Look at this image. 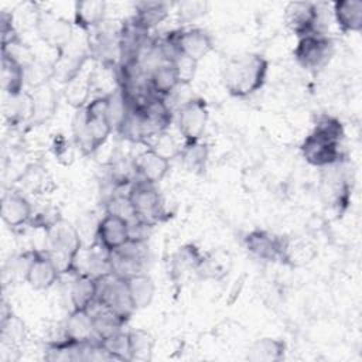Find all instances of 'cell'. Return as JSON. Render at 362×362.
I'll use <instances>...</instances> for the list:
<instances>
[{"instance_id": "obj_1", "label": "cell", "mask_w": 362, "mask_h": 362, "mask_svg": "<svg viewBox=\"0 0 362 362\" xmlns=\"http://www.w3.org/2000/svg\"><path fill=\"white\" fill-rule=\"evenodd\" d=\"M113 123L109 115V93L90 99L76 113L72 132L74 141L83 156L98 151L113 132Z\"/></svg>"}, {"instance_id": "obj_2", "label": "cell", "mask_w": 362, "mask_h": 362, "mask_svg": "<svg viewBox=\"0 0 362 362\" xmlns=\"http://www.w3.org/2000/svg\"><path fill=\"white\" fill-rule=\"evenodd\" d=\"M269 61L257 52H245L230 57L222 69V82L226 92L238 99L257 93L266 83Z\"/></svg>"}, {"instance_id": "obj_3", "label": "cell", "mask_w": 362, "mask_h": 362, "mask_svg": "<svg viewBox=\"0 0 362 362\" xmlns=\"http://www.w3.org/2000/svg\"><path fill=\"white\" fill-rule=\"evenodd\" d=\"M44 228L45 252L58 266L59 272L62 274L76 272L82 249V240L78 229L61 216L48 221Z\"/></svg>"}, {"instance_id": "obj_4", "label": "cell", "mask_w": 362, "mask_h": 362, "mask_svg": "<svg viewBox=\"0 0 362 362\" xmlns=\"http://www.w3.org/2000/svg\"><path fill=\"white\" fill-rule=\"evenodd\" d=\"M334 52V40L320 31L300 37L293 49V57L303 69L318 72L329 64Z\"/></svg>"}, {"instance_id": "obj_5", "label": "cell", "mask_w": 362, "mask_h": 362, "mask_svg": "<svg viewBox=\"0 0 362 362\" xmlns=\"http://www.w3.org/2000/svg\"><path fill=\"white\" fill-rule=\"evenodd\" d=\"M126 195L132 206L133 215L139 221L154 226L164 218V201L156 184L136 180L132 182Z\"/></svg>"}, {"instance_id": "obj_6", "label": "cell", "mask_w": 362, "mask_h": 362, "mask_svg": "<svg viewBox=\"0 0 362 362\" xmlns=\"http://www.w3.org/2000/svg\"><path fill=\"white\" fill-rule=\"evenodd\" d=\"M165 45L170 47L174 54L187 57L195 62H199L214 49L212 35L199 27L181 28L170 33L165 40Z\"/></svg>"}, {"instance_id": "obj_7", "label": "cell", "mask_w": 362, "mask_h": 362, "mask_svg": "<svg viewBox=\"0 0 362 362\" xmlns=\"http://www.w3.org/2000/svg\"><path fill=\"white\" fill-rule=\"evenodd\" d=\"M288 240L287 236L266 229H253L246 233L243 243L246 250L259 260L286 263Z\"/></svg>"}, {"instance_id": "obj_8", "label": "cell", "mask_w": 362, "mask_h": 362, "mask_svg": "<svg viewBox=\"0 0 362 362\" xmlns=\"http://www.w3.org/2000/svg\"><path fill=\"white\" fill-rule=\"evenodd\" d=\"M303 158L314 167L328 168L338 165L342 160L341 143L311 130L300 144Z\"/></svg>"}, {"instance_id": "obj_9", "label": "cell", "mask_w": 362, "mask_h": 362, "mask_svg": "<svg viewBox=\"0 0 362 362\" xmlns=\"http://www.w3.org/2000/svg\"><path fill=\"white\" fill-rule=\"evenodd\" d=\"M96 303L115 311L126 320H129L132 313L134 311L127 293L126 281L113 274L112 272H107L98 277Z\"/></svg>"}, {"instance_id": "obj_10", "label": "cell", "mask_w": 362, "mask_h": 362, "mask_svg": "<svg viewBox=\"0 0 362 362\" xmlns=\"http://www.w3.org/2000/svg\"><path fill=\"white\" fill-rule=\"evenodd\" d=\"M209 119L208 103L204 98L195 96L184 102L178 110L177 124L185 143L202 140Z\"/></svg>"}, {"instance_id": "obj_11", "label": "cell", "mask_w": 362, "mask_h": 362, "mask_svg": "<svg viewBox=\"0 0 362 362\" xmlns=\"http://www.w3.org/2000/svg\"><path fill=\"white\" fill-rule=\"evenodd\" d=\"M23 273L28 286L34 290H48L62 274L45 250H33L27 253Z\"/></svg>"}, {"instance_id": "obj_12", "label": "cell", "mask_w": 362, "mask_h": 362, "mask_svg": "<svg viewBox=\"0 0 362 362\" xmlns=\"http://www.w3.org/2000/svg\"><path fill=\"white\" fill-rule=\"evenodd\" d=\"M146 242L129 240L120 249L109 253L110 272L123 280L133 274L146 272Z\"/></svg>"}, {"instance_id": "obj_13", "label": "cell", "mask_w": 362, "mask_h": 362, "mask_svg": "<svg viewBox=\"0 0 362 362\" xmlns=\"http://www.w3.org/2000/svg\"><path fill=\"white\" fill-rule=\"evenodd\" d=\"M38 37L48 45L61 52L72 40V24L49 11H40L35 20Z\"/></svg>"}, {"instance_id": "obj_14", "label": "cell", "mask_w": 362, "mask_h": 362, "mask_svg": "<svg viewBox=\"0 0 362 362\" xmlns=\"http://www.w3.org/2000/svg\"><path fill=\"white\" fill-rule=\"evenodd\" d=\"M96 239L100 249L107 253L120 249L130 240L129 219L106 211L96 225Z\"/></svg>"}, {"instance_id": "obj_15", "label": "cell", "mask_w": 362, "mask_h": 362, "mask_svg": "<svg viewBox=\"0 0 362 362\" xmlns=\"http://www.w3.org/2000/svg\"><path fill=\"white\" fill-rule=\"evenodd\" d=\"M284 21L297 38L320 33V8L313 1H291L284 8Z\"/></svg>"}, {"instance_id": "obj_16", "label": "cell", "mask_w": 362, "mask_h": 362, "mask_svg": "<svg viewBox=\"0 0 362 362\" xmlns=\"http://www.w3.org/2000/svg\"><path fill=\"white\" fill-rule=\"evenodd\" d=\"M170 167V157L161 154L153 147L139 153L133 161V170L137 180L150 184L160 182L168 174Z\"/></svg>"}, {"instance_id": "obj_17", "label": "cell", "mask_w": 362, "mask_h": 362, "mask_svg": "<svg viewBox=\"0 0 362 362\" xmlns=\"http://www.w3.org/2000/svg\"><path fill=\"white\" fill-rule=\"evenodd\" d=\"M0 215L3 222L8 228L16 229L27 225L33 219L34 209L25 195L18 191L10 189L3 192L1 195Z\"/></svg>"}, {"instance_id": "obj_18", "label": "cell", "mask_w": 362, "mask_h": 362, "mask_svg": "<svg viewBox=\"0 0 362 362\" xmlns=\"http://www.w3.org/2000/svg\"><path fill=\"white\" fill-rule=\"evenodd\" d=\"M133 107H136L141 113L153 137L164 134L173 122L171 109L164 100V98L154 96L150 93L143 102Z\"/></svg>"}, {"instance_id": "obj_19", "label": "cell", "mask_w": 362, "mask_h": 362, "mask_svg": "<svg viewBox=\"0 0 362 362\" xmlns=\"http://www.w3.org/2000/svg\"><path fill=\"white\" fill-rule=\"evenodd\" d=\"M62 339L71 344H88L96 341L93 317L89 310L72 308L64 322Z\"/></svg>"}, {"instance_id": "obj_20", "label": "cell", "mask_w": 362, "mask_h": 362, "mask_svg": "<svg viewBox=\"0 0 362 362\" xmlns=\"http://www.w3.org/2000/svg\"><path fill=\"white\" fill-rule=\"evenodd\" d=\"M25 83V65L7 52H1V88L8 98L20 96Z\"/></svg>"}, {"instance_id": "obj_21", "label": "cell", "mask_w": 362, "mask_h": 362, "mask_svg": "<svg viewBox=\"0 0 362 362\" xmlns=\"http://www.w3.org/2000/svg\"><path fill=\"white\" fill-rule=\"evenodd\" d=\"M180 83L177 69L171 61H163L147 75V89L151 95L165 98Z\"/></svg>"}, {"instance_id": "obj_22", "label": "cell", "mask_w": 362, "mask_h": 362, "mask_svg": "<svg viewBox=\"0 0 362 362\" xmlns=\"http://www.w3.org/2000/svg\"><path fill=\"white\" fill-rule=\"evenodd\" d=\"M98 296V277L83 272H78L69 288V298L72 308L89 310L96 301Z\"/></svg>"}, {"instance_id": "obj_23", "label": "cell", "mask_w": 362, "mask_h": 362, "mask_svg": "<svg viewBox=\"0 0 362 362\" xmlns=\"http://www.w3.org/2000/svg\"><path fill=\"white\" fill-rule=\"evenodd\" d=\"M28 93L31 98L33 123H44L55 113L58 106V98L54 88L49 85V82H45L33 88Z\"/></svg>"}, {"instance_id": "obj_24", "label": "cell", "mask_w": 362, "mask_h": 362, "mask_svg": "<svg viewBox=\"0 0 362 362\" xmlns=\"http://www.w3.org/2000/svg\"><path fill=\"white\" fill-rule=\"evenodd\" d=\"M332 14L342 33H359L362 30V1L338 0L332 3Z\"/></svg>"}, {"instance_id": "obj_25", "label": "cell", "mask_w": 362, "mask_h": 362, "mask_svg": "<svg viewBox=\"0 0 362 362\" xmlns=\"http://www.w3.org/2000/svg\"><path fill=\"white\" fill-rule=\"evenodd\" d=\"M106 3L99 0L76 1L74 4V24L82 31H92L105 21Z\"/></svg>"}, {"instance_id": "obj_26", "label": "cell", "mask_w": 362, "mask_h": 362, "mask_svg": "<svg viewBox=\"0 0 362 362\" xmlns=\"http://www.w3.org/2000/svg\"><path fill=\"white\" fill-rule=\"evenodd\" d=\"M124 281L134 310H141L151 304L156 294V284L154 280L146 272L133 274L127 277Z\"/></svg>"}, {"instance_id": "obj_27", "label": "cell", "mask_w": 362, "mask_h": 362, "mask_svg": "<svg viewBox=\"0 0 362 362\" xmlns=\"http://www.w3.org/2000/svg\"><path fill=\"white\" fill-rule=\"evenodd\" d=\"M133 23L144 33L157 27L168 17V4L163 1H140L134 7Z\"/></svg>"}, {"instance_id": "obj_28", "label": "cell", "mask_w": 362, "mask_h": 362, "mask_svg": "<svg viewBox=\"0 0 362 362\" xmlns=\"http://www.w3.org/2000/svg\"><path fill=\"white\" fill-rule=\"evenodd\" d=\"M286 351L287 345L283 339L263 337L250 345L247 359L255 362H280L284 359Z\"/></svg>"}, {"instance_id": "obj_29", "label": "cell", "mask_w": 362, "mask_h": 362, "mask_svg": "<svg viewBox=\"0 0 362 362\" xmlns=\"http://www.w3.org/2000/svg\"><path fill=\"white\" fill-rule=\"evenodd\" d=\"M98 344L106 352L109 359L115 361H133L130 331H117L105 338L98 339Z\"/></svg>"}, {"instance_id": "obj_30", "label": "cell", "mask_w": 362, "mask_h": 362, "mask_svg": "<svg viewBox=\"0 0 362 362\" xmlns=\"http://www.w3.org/2000/svg\"><path fill=\"white\" fill-rule=\"evenodd\" d=\"M180 157H181L184 167L188 171L201 174L206 168V163H208V157H209V147L202 140L191 141V143L184 141L182 147L180 148Z\"/></svg>"}, {"instance_id": "obj_31", "label": "cell", "mask_w": 362, "mask_h": 362, "mask_svg": "<svg viewBox=\"0 0 362 362\" xmlns=\"http://www.w3.org/2000/svg\"><path fill=\"white\" fill-rule=\"evenodd\" d=\"M204 259V255L195 245H185L180 247L175 255L173 256L171 262V272H174L177 276L185 273V272H197L201 262Z\"/></svg>"}, {"instance_id": "obj_32", "label": "cell", "mask_w": 362, "mask_h": 362, "mask_svg": "<svg viewBox=\"0 0 362 362\" xmlns=\"http://www.w3.org/2000/svg\"><path fill=\"white\" fill-rule=\"evenodd\" d=\"M313 130L339 143H342L345 137V129L342 122L338 117L331 116L328 113H321L317 116Z\"/></svg>"}, {"instance_id": "obj_33", "label": "cell", "mask_w": 362, "mask_h": 362, "mask_svg": "<svg viewBox=\"0 0 362 362\" xmlns=\"http://www.w3.org/2000/svg\"><path fill=\"white\" fill-rule=\"evenodd\" d=\"M130 342H132L133 361L134 359L136 361H147L151 358L153 339L146 331H143V329L130 331Z\"/></svg>"}, {"instance_id": "obj_34", "label": "cell", "mask_w": 362, "mask_h": 362, "mask_svg": "<svg viewBox=\"0 0 362 362\" xmlns=\"http://www.w3.org/2000/svg\"><path fill=\"white\" fill-rule=\"evenodd\" d=\"M170 61L174 64L175 69H177V74H178V79H180V83L181 85H185V83H189L192 79H194V75H195V69H197V64L195 61L187 58V57H182V55H178V54H174Z\"/></svg>"}, {"instance_id": "obj_35", "label": "cell", "mask_w": 362, "mask_h": 362, "mask_svg": "<svg viewBox=\"0 0 362 362\" xmlns=\"http://www.w3.org/2000/svg\"><path fill=\"white\" fill-rule=\"evenodd\" d=\"M180 16L194 20L195 17H199L205 14L206 11V3H199V1H187V3H180Z\"/></svg>"}, {"instance_id": "obj_36", "label": "cell", "mask_w": 362, "mask_h": 362, "mask_svg": "<svg viewBox=\"0 0 362 362\" xmlns=\"http://www.w3.org/2000/svg\"><path fill=\"white\" fill-rule=\"evenodd\" d=\"M69 147V143L65 140V139H62L61 137V141H57L55 144H54V151H55V156H57V158H69V160H72V153H71V150L68 148Z\"/></svg>"}]
</instances>
